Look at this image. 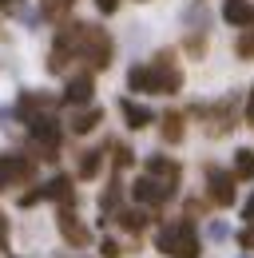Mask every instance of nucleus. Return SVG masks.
<instances>
[{
    "label": "nucleus",
    "instance_id": "1",
    "mask_svg": "<svg viewBox=\"0 0 254 258\" xmlns=\"http://www.w3.org/2000/svg\"><path fill=\"white\" fill-rule=\"evenodd\" d=\"M127 84H131V92H155V96H175V92L183 88V72L171 64V52H159L151 64L131 68Z\"/></svg>",
    "mask_w": 254,
    "mask_h": 258
},
{
    "label": "nucleus",
    "instance_id": "2",
    "mask_svg": "<svg viewBox=\"0 0 254 258\" xmlns=\"http://www.w3.org/2000/svg\"><path fill=\"white\" fill-rule=\"evenodd\" d=\"M159 250L171 258H199V238H195V226L187 219H179V223L163 226L159 230Z\"/></svg>",
    "mask_w": 254,
    "mask_h": 258
},
{
    "label": "nucleus",
    "instance_id": "3",
    "mask_svg": "<svg viewBox=\"0 0 254 258\" xmlns=\"http://www.w3.org/2000/svg\"><path fill=\"white\" fill-rule=\"evenodd\" d=\"M28 131H32V139L40 143V159H56V147H60V123L52 119V115H32L28 119Z\"/></svg>",
    "mask_w": 254,
    "mask_h": 258
},
{
    "label": "nucleus",
    "instance_id": "4",
    "mask_svg": "<svg viewBox=\"0 0 254 258\" xmlns=\"http://www.w3.org/2000/svg\"><path fill=\"white\" fill-rule=\"evenodd\" d=\"M32 175V163L24 155H0V191L4 187H16Z\"/></svg>",
    "mask_w": 254,
    "mask_h": 258
},
{
    "label": "nucleus",
    "instance_id": "5",
    "mask_svg": "<svg viewBox=\"0 0 254 258\" xmlns=\"http://www.w3.org/2000/svg\"><path fill=\"white\" fill-rule=\"evenodd\" d=\"M171 183H163V179H155V175H143L139 183H135V199L139 203H163V199H171Z\"/></svg>",
    "mask_w": 254,
    "mask_h": 258
},
{
    "label": "nucleus",
    "instance_id": "6",
    "mask_svg": "<svg viewBox=\"0 0 254 258\" xmlns=\"http://www.w3.org/2000/svg\"><path fill=\"white\" fill-rule=\"evenodd\" d=\"M211 199L226 207V203H234V179L230 175H222V171H211Z\"/></svg>",
    "mask_w": 254,
    "mask_h": 258
},
{
    "label": "nucleus",
    "instance_id": "7",
    "mask_svg": "<svg viewBox=\"0 0 254 258\" xmlns=\"http://www.w3.org/2000/svg\"><path fill=\"white\" fill-rule=\"evenodd\" d=\"M95 92V84H92V76H76L72 84H68V92H64V99L68 103H88Z\"/></svg>",
    "mask_w": 254,
    "mask_h": 258
},
{
    "label": "nucleus",
    "instance_id": "8",
    "mask_svg": "<svg viewBox=\"0 0 254 258\" xmlns=\"http://www.w3.org/2000/svg\"><path fill=\"white\" fill-rule=\"evenodd\" d=\"M119 111L127 115V123H131V127H147V123L155 119L147 107H139V103H131V99H119Z\"/></svg>",
    "mask_w": 254,
    "mask_h": 258
},
{
    "label": "nucleus",
    "instance_id": "9",
    "mask_svg": "<svg viewBox=\"0 0 254 258\" xmlns=\"http://www.w3.org/2000/svg\"><path fill=\"white\" fill-rule=\"evenodd\" d=\"M60 230H64V238H68V242H76V246H80V242H88V230L76 223V215H72V211H64V215H60Z\"/></svg>",
    "mask_w": 254,
    "mask_h": 258
},
{
    "label": "nucleus",
    "instance_id": "10",
    "mask_svg": "<svg viewBox=\"0 0 254 258\" xmlns=\"http://www.w3.org/2000/svg\"><path fill=\"white\" fill-rule=\"evenodd\" d=\"M147 175H159L163 183H171V187H175V179H179V167H175L171 159H163V155H155V159H151V167H147Z\"/></svg>",
    "mask_w": 254,
    "mask_h": 258
},
{
    "label": "nucleus",
    "instance_id": "11",
    "mask_svg": "<svg viewBox=\"0 0 254 258\" xmlns=\"http://www.w3.org/2000/svg\"><path fill=\"white\" fill-rule=\"evenodd\" d=\"M163 139H171V143L183 139V115H179V111H167V115H163Z\"/></svg>",
    "mask_w": 254,
    "mask_h": 258
},
{
    "label": "nucleus",
    "instance_id": "12",
    "mask_svg": "<svg viewBox=\"0 0 254 258\" xmlns=\"http://www.w3.org/2000/svg\"><path fill=\"white\" fill-rule=\"evenodd\" d=\"M95 123H99V111H80V115H76V119H72V131H76V135H84V131H92Z\"/></svg>",
    "mask_w": 254,
    "mask_h": 258
},
{
    "label": "nucleus",
    "instance_id": "13",
    "mask_svg": "<svg viewBox=\"0 0 254 258\" xmlns=\"http://www.w3.org/2000/svg\"><path fill=\"white\" fill-rule=\"evenodd\" d=\"M234 171H238V179H250V175H254V151L242 147V151L234 155Z\"/></svg>",
    "mask_w": 254,
    "mask_h": 258
},
{
    "label": "nucleus",
    "instance_id": "14",
    "mask_svg": "<svg viewBox=\"0 0 254 258\" xmlns=\"http://www.w3.org/2000/svg\"><path fill=\"white\" fill-rule=\"evenodd\" d=\"M95 171H99V151H84V159H80V175L92 179Z\"/></svg>",
    "mask_w": 254,
    "mask_h": 258
},
{
    "label": "nucleus",
    "instance_id": "15",
    "mask_svg": "<svg viewBox=\"0 0 254 258\" xmlns=\"http://www.w3.org/2000/svg\"><path fill=\"white\" fill-rule=\"evenodd\" d=\"M72 8V0H44V16H64Z\"/></svg>",
    "mask_w": 254,
    "mask_h": 258
},
{
    "label": "nucleus",
    "instance_id": "16",
    "mask_svg": "<svg viewBox=\"0 0 254 258\" xmlns=\"http://www.w3.org/2000/svg\"><path fill=\"white\" fill-rule=\"evenodd\" d=\"M119 223H123L127 230H139V226H143V215H139V211H123V215H119Z\"/></svg>",
    "mask_w": 254,
    "mask_h": 258
},
{
    "label": "nucleus",
    "instance_id": "17",
    "mask_svg": "<svg viewBox=\"0 0 254 258\" xmlns=\"http://www.w3.org/2000/svg\"><path fill=\"white\" fill-rule=\"evenodd\" d=\"M238 56H246V60L254 56V36H242V40H238Z\"/></svg>",
    "mask_w": 254,
    "mask_h": 258
},
{
    "label": "nucleus",
    "instance_id": "18",
    "mask_svg": "<svg viewBox=\"0 0 254 258\" xmlns=\"http://www.w3.org/2000/svg\"><path fill=\"white\" fill-rule=\"evenodd\" d=\"M95 8H99V12H103V16H111V12H115V8H119V0H95Z\"/></svg>",
    "mask_w": 254,
    "mask_h": 258
},
{
    "label": "nucleus",
    "instance_id": "19",
    "mask_svg": "<svg viewBox=\"0 0 254 258\" xmlns=\"http://www.w3.org/2000/svg\"><path fill=\"white\" fill-rule=\"evenodd\" d=\"M127 163H131V151H127V147H119V151H115V167H127Z\"/></svg>",
    "mask_w": 254,
    "mask_h": 258
},
{
    "label": "nucleus",
    "instance_id": "20",
    "mask_svg": "<svg viewBox=\"0 0 254 258\" xmlns=\"http://www.w3.org/2000/svg\"><path fill=\"white\" fill-rule=\"evenodd\" d=\"M8 242V223H4V215H0V246Z\"/></svg>",
    "mask_w": 254,
    "mask_h": 258
},
{
    "label": "nucleus",
    "instance_id": "21",
    "mask_svg": "<svg viewBox=\"0 0 254 258\" xmlns=\"http://www.w3.org/2000/svg\"><path fill=\"white\" fill-rule=\"evenodd\" d=\"M246 115H250V123H254V92H250V103H246Z\"/></svg>",
    "mask_w": 254,
    "mask_h": 258
},
{
    "label": "nucleus",
    "instance_id": "22",
    "mask_svg": "<svg viewBox=\"0 0 254 258\" xmlns=\"http://www.w3.org/2000/svg\"><path fill=\"white\" fill-rule=\"evenodd\" d=\"M246 219H254V199H250V207H246Z\"/></svg>",
    "mask_w": 254,
    "mask_h": 258
},
{
    "label": "nucleus",
    "instance_id": "23",
    "mask_svg": "<svg viewBox=\"0 0 254 258\" xmlns=\"http://www.w3.org/2000/svg\"><path fill=\"white\" fill-rule=\"evenodd\" d=\"M0 4H12V0H0Z\"/></svg>",
    "mask_w": 254,
    "mask_h": 258
}]
</instances>
